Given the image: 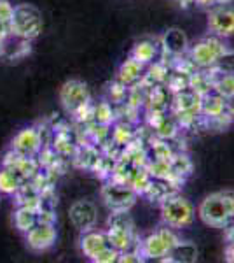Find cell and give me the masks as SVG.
Returning a JSON list of instances; mask_svg holds the SVG:
<instances>
[{"mask_svg": "<svg viewBox=\"0 0 234 263\" xmlns=\"http://www.w3.org/2000/svg\"><path fill=\"white\" fill-rule=\"evenodd\" d=\"M198 214L201 221L214 228H222L225 221L234 214V193L217 192L199 203Z\"/></svg>", "mask_w": 234, "mask_h": 263, "instance_id": "6da1fadb", "label": "cell"}, {"mask_svg": "<svg viewBox=\"0 0 234 263\" xmlns=\"http://www.w3.org/2000/svg\"><path fill=\"white\" fill-rule=\"evenodd\" d=\"M178 235L175 233L172 227L164 224V227L157 228L156 232L148 233L143 240H140V254L143 260H154V261H163L169 254L173 248L178 242Z\"/></svg>", "mask_w": 234, "mask_h": 263, "instance_id": "7a4b0ae2", "label": "cell"}, {"mask_svg": "<svg viewBox=\"0 0 234 263\" xmlns=\"http://www.w3.org/2000/svg\"><path fill=\"white\" fill-rule=\"evenodd\" d=\"M12 35L21 37V39L33 41L40 35L44 28V20L42 12L32 4H19L14 7L12 12Z\"/></svg>", "mask_w": 234, "mask_h": 263, "instance_id": "3957f363", "label": "cell"}, {"mask_svg": "<svg viewBox=\"0 0 234 263\" xmlns=\"http://www.w3.org/2000/svg\"><path fill=\"white\" fill-rule=\"evenodd\" d=\"M194 205L178 193H172L161 200V218L172 228H185L194 221Z\"/></svg>", "mask_w": 234, "mask_h": 263, "instance_id": "277c9868", "label": "cell"}, {"mask_svg": "<svg viewBox=\"0 0 234 263\" xmlns=\"http://www.w3.org/2000/svg\"><path fill=\"white\" fill-rule=\"evenodd\" d=\"M225 49L227 48L224 44V39L210 33V35L203 37L201 41L190 46L189 51H187V57L193 60L198 69H214L219 57Z\"/></svg>", "mask_w": 234, "mask_h": 263, "instance_id": "5b68a950", "label": "cell"}, {"mask_svg": "<svg viewBox=\"0 0 234 263\" xmlns=\"http://www.w3.org/2000/svg\"><path fill=\"white\" fill-rule=\"evenodd\" d=\"M59 102L67 112L72 116H77L91 105V93L82 81L70 79L59 88Z\"/></svg>", "mask_w": 234, "mask_h": 263, "instance_id": "8992f818", "label": "cell"}, {"mask_svg": "<svg viewBox=\"0 0 234 263\" xmlns=\"http://www.w3.org/2000/svg\"><path fill=\"white\" fill-rule=\"evenodd\" d=\"M137 197L138 193L126 182L107 179L101 188V198L110 209V213L112 211H130L137 202Z\"/></svg>", "mask_w": 234, "mask_h": 263, "instance_id": "52a82bcc", "label": "cell"}, {"mask_svg": "<svg viewBox=\"0 0 234 263\" xmlns=\"http://www.w3.org/2000/svg\"><path fill=\"white\" fill-rule=\"evenodd\" d=\"M208 30L220 39L234 35V9L229 6H217L208 12Z\"/></svg>", "mask_w": 234, "mask_h": 263, "instance_id": "ba28073f", "label": "cell"}, {"mask_svg": "<svg viewBox=\"0 0 234 263\" xmlns=\"http://www.w3.org/2000/svg\"><path fill=\"white\" fill-rule=\"evenodd\" d=\"M69 218L70 223L79 232H88L91 228H95V224L98 221V209L95 203L89 200H77L70 205Z\"/></svg>", "mask_w": 234, "mask_h": 263, "instance_id": "9c48e42d", "label": "cell"}, {"mask_svg": "<svg viewBox=\"0 0 234 263\" xmlns=\"http://www.w3.org/2000/svg\"><path fill=\"white\" fill-rule=\"evenodd\" d=\"M42 147H44V142H42L40 130L35 126H28L18 132L11 142V149L23 156H37Z\"/></svg>", "mask_w": 234, "mask_h": 263, "instance_id": "30bf717a", "label": "cell"}, {"mask_svg": "<svg viewBox=\"0 0 234 263\" xmlns=\"http://www.w3.org/2000/svg\"><path fill=\"white\" fill-rule=\"evenodd\" d=\"M25 235H27V244L30 249H33L37 253L48 251L56 242V227H54V223L39 221L33 228H30Z\"/></svg>", "mask_w": 234, "mask_h": 263, "instance_id": "8fae6325", "label": "cell"}, {"mask_svg": "<svg viewBox=\"0 0 234 263\" xmlns=\"http://www.w3.org/2000/svg\"><path fill=\"white\" fill-rule=\"evenodd\" d=\"M159 46H161V54H168L172 60L177 57H182V54H187V51L190 48L187 35L182 30H178V28L166 30L163 33V37H161Z\"/></svg>", "mask_w": 234, "mask_h": 263, "instance_id": "7c38bea8", "label": "cell"}, {"mask_svg": "<svg viewBox=\"0 0 234 263\" xmlns=\"http://www.w3.org/2000/svg\"><path fill=\"white\" fill-rule=\"evenodd\" d=\"M79 246H80V251H82L84 256H88L89 260H95L98 254L110 244L107 239V233L91 228V230H88V232H82Z\"/></svg>", "mask_w": 234, "mask_h": 263, "instance_id": "4fadbf2b", "label": "cell"}, {"mask_svg": "<svg viewBox=\"0 0 234 263\" xmlns=\"http://www.w3.org/2000/svg\"><path fill=\"white\" fill-rule=\"evenodd\" d=\"M173 114L177 112H201V95L196 93L193 88H185L182 91L173 93L172 105Z\"/></svg>", "mask_w": 234, "mask_h": 263, "instance_id": "5bb4252c", "label": "cell"}, {"mask_svg": "<svg viewBox=\"0 0 234 263\" xmlns=\"http://www.w3.org/2000/svg\"><path fill=\"white\" fill-rule=\"evenodd\" d=\"M147 65L140 63L138 60H135L133 57H130L127 60H124L119 67L117 72V81H121L122 84H126L127 88L137 86L142 81V78L145 76Z\"/></svg>", "mask_w": 234, "mask_h": 263, "instance_id": "9a60e30c", "label": "cell"}, {"mask_svg": "<svg viewBox=\"0 0 234 263\" xmlns=\"http://www.w3.org/2000/svg\"><path fill=\"white\" fill-rule=\"evenodd\" d=\"M130 57H133L135 60H138L140 63H143V65H151V63H154L156 60H159L161 46H159V42L151 41V39L138 41L137 44L133 46V49H131Z\"/></svg>", "mask_w": 234, "mask_h": 263, "instance_id": "2e32d148", "label": "cell"}, {"mask_svg": "<svg viewBox=\"0 0 234 263\" xmlns=\"http://www.w3.org/2000/svg\"><path fill=\"white\" fill-rule=\"evenodd\" d=\"M229 109V100L220 97L219 93L210 91L201 97V116L205 120H214Z\"/></svg>", "mask_w": 234, "mask_h": 263, "instance_id": "e0dca14e", "label": "cell"}, {"mask_svg": "<svg viewBox=\"0 0 234 263\" xmlns=\"http://www.w3.org/2000/svg\"><path fill=\"white\" fill-rule=\"evenodd\" d=\"M173 93L166 84H156L147 90V105L148 111H168L172 105Z\"/></svg>", "mask_w": 234, "mask_h": 263, "instance_id": "ac0fdd59", "label": "cell"}, {"mask_svg": "<svg viewBox=\"0 0 234 263\" xmlns=\"http://www.w3.org/2000/svg\"><path fill=\"white\" fill-rule=\"evenodd\" d=\"M198 260V248L193 242L178 240L175 248L169 251L163 261H177V263H193Z\"/></svg>", "mask_w": 234, "mask_h": 263, "instance_id": "d6986e66", "label": "cell"}, {"mask_svg": "<svg viewBox=\"0 0 234 263\" xmlns=\"http://www.w3.org/2000/svg\"><path fill=\"white\" fill-rule=\"evenodd\" d=\"M30 42L27 39H21V37L9 35L7 39H4V57L11 58V60H19V58L30 54Z\"/></svg>", "mask_w": 234, "mask_h": 263, "instance_id": "ffe728a7", "label": "cell"}, {"mask_svg": "<svg viewBox=\"0 0 234 263\" xmlns=\"http://www.w3.org/2000/svg\"><path fill=\"white\" fill-rule=\"evenodd\" d=\"M135 141V130L130 121H121L110 130V142L116 144L117 147L124 149L130 142Z\"/></svg>", "mask_w": 234, "mask_h": 263, "instance_id": "44dd1931", "label": "cell"}, {"mask_svg": "<svg viewBox=\"0 0 234 263\" xmlns=\"http://www.w3.org/2000/svg\"><path fill=\"white\" fill-rule=\"evenodd\" d=\"M152 179H154V177L148 174L147 167H133V171L130 174V179H127V184H130L138 195H143L151 188Z\"/></svg>", "mask_w": 234, "mask_h": 263, "instance_id": "7402d4cb", "label": "cell"}, {"mask_svg": "<svg viewBox=\"0 0 234 263\" xmlns=\"http://www.w3.org/2000/svg\"><path fill=\"white\" fill-rule=\"evenodd\" d=\"M37 213H39V211L18 205V209H16V213H14V227L18 228L19 232L27 233L30 228H33L39 223V214Z\"/></svg>", "mask_w": 234, "mask_h": 263, "instance_id": "603a6c76", "label": "cell"}, {"mask_svg": "<svg viewBox=\"0 0 234 263\" xmlns=\"http://www.w3.org/2000/svg\"><path fill=\"white\" fill-rule=\"evenodd\" d=\"M214 70V69H211ZM225 100L234 99V74H220L214 70V90Z\"/></svg>", "mask_w": 234, "mask_h": 263, "instance_id": "cb8c5ba5", "label": "cell"}, {"mask_svg": "<svg viewBox=\"0 0 234 263\" xmlns=\"http://www.w3.org/2000/svg\"><path fill=\"white\" fill-rule=\"evenodd\" d=\"M23 179L9 167L0 168V192L4 195H16V192L21 188Z\"/></svg>", "mask_w": 234, "mask_h": 263, "instance_id": "d4e9b609", "label": "cell"}, {"mask_svg": "<svg viewBox=\"0 0 234 263\" xmlns=\"http://www.w3.org/2000/svg\"><path fill=\"white\" fill-rule=\"evenodd\" d=\"M169 163H172V171L175 174V177H178L180 181H184L185 177H189L190 174H193V162H190V158L185 153L177 151L175 155L172 156Z\"/></svg>", "mask_w": 234, "mask_h": 263, "instance_id": "484cf974", "label": "cell"}, {"mask_svg": "<svg viewBox=\"0 0 234 263\" xmlns=\"http://www.w3.org/2000/svg\"><path fill=\"white\" fill-rule=\"evenodd\" d=\"M51 147L56 151V155L59 156V158H63V156H75V153H77L75 144L72 142L70 135L65 134V132H58V134H54L53 146Z\"/></svg>", "mask_w": 234, "mask_h": 263, "instance_id": "4316f807", "label": "cell"}, {"mask_svg": "<svg viewBox=\"0 0 234 263\" xmlns=\"http://www.w3.org/2000/svg\"><path fill=\"white\" fill-rule=\"evenodd\" d=\"M114 121H116V112L109 100H101L100 104L93 105V123L110 126Z\"/></svg>", "mask_w": 234, "mask_h": 263, "instance_id": "83f0119b", "label": "cell"}, {"mask_svg": "<svg viewBox=\"0 0 234 263\" xmlns=\"http://www.w3.org/2000/svg\"><path fill=\"white\" fill-rule=\"evenodd\" d=\"M189 81H190V76L172 70L164 84L168 86V90L172 93H177V91H182V90H185V88H189Z\"/></svg>", "mask_w": 234, "mask_h": 263, "instance_id": "f1b7e54d", "label": "cell"}, {"mask_svg": "<svg viewBox=\"0 0 234 263\" xmlns=\"http://www.w3.org/2000/svg\"><path fill=\"white\" fill-rule=\"evenodd\" d=\"M127 91H130V88L116 79V81L110 84L109 90H107V93H109V99L107 100L110 102V104L122 105L126 102V99H127Z\"/></svg>", "mask_w": 234, "mask_h": 263, "instance_id": "f546056e", "label": "cell"}, {"mask_svg": "<svg viewBox=\"0 0 234 263\" xmlns=\"http://www.w3.org/2000/svg\"><path fill=\"white\" fill-rule=\"evenodd\" d=\"M214 70L220 72V74H234V51L225 49L217 60Z\"/></svg>", "mask_w": 234, "mask_h": 263, "instance_id": "4dcf8cb0", "label": "cell"}, {"mask_svg": "<svg viewBox=\"0 0 234 263\" xmlns=\"http://www.w3.org/2000/svg\"><path fill=\"white\" fill-rule=\"evenodd\" d=\"M119 254L121 253H119L117 249H114L112 246H107V248L98 254L93 261H96V263H116V261H119Z\"/></svg>", "mask_w": 234, "mask_h": 263, "instance_id": "1f68e13d", "label": "cell"}, {"mask_svg": "<svg viewBox=\"0 0 234 263\" xmlns=\"http://www.w3.org/2000/svg\"><path fill=\"white\" fill-rule=\"evenodd\" d=\"M119 261L121 263H140L143 261L142 254H140V249H127V251H122L119 254Z\"/></svg>", "mask_w": 234, "mask_h": 263, "instance_id": "d6a6232c", "label": "cell"}, {"mask_svg": "<svg viewBox=\"0 0 234 263\" xmlns=\"http://www.w3.org/2000/svg\"><path fill=\"white\" fill-rule=\"evenodd\" d=\"M12 12H14V6L9 0H0V21H11Z\"/></svg>", "mask_w": 234, "mask_h": 263, "instance_id": "836d02e7", "label": "cell"}, {"mask_svg": "<svg viewBox=\"0 0 234 263\" xmlns=\"http://www.w3.org/2000/svg\"><path fill=\"white\" fill-rule=\"evenodd\" d=\"M224 232H225V239H227V244L234 246V228H229V230H224Z\"/></svg>", "mask_w": 234, "mask_h": 263, "instance_id": "e575fe53", "label": "cell"}, {"mask_svg": "<svg viewBox=\"0 0 234 263\" xmlns=\"http://www.w3.org/2000/svg\"><path fill=\"white\" fill-rule=\"evenodd\" d=\"M225 260L234 263V246H229L227 251H225Z\"/></svg>", "mask_w": 234, "mask_h": 263, "instance_id": "d590c367", "label": "cell"}, {"mask_svg": "<svg viewBox=\"0 0 234 263\" xmlns=\"http://www.w3.org/2000/svg\"><path fill=\"white\" fill-rule=\"evenodd\" d=\"M196 6H201V7H208L211 4H215V0H194Z\"/></svg>", "mask_w": 234, "mask_h": 263, "instance_id": "8d00e7d4", "label": "cell"}, {"mask_svg": "<svg viewBox=\"0 0 234 263\" xmlns=\"http://www.w3.org/2000/svg\"><path fill=\"white\" fill-rule=\"evenodd\" d=\"M178 4H180L182 7H189V6H193L194 4V0H177Z\"/></svg>", "mask_w": 234, "mask_h": 263, "instance_id": "74e56055", "label": "cell"}, {"mask_svg": "<svg viewBox=\"0 0 234 263\" xmlns=\"http://www.w3.org/2000/svg\"><path fill=\"white\" fill-rule=\"evenodd\" d=\"M231 2H232V0H215L217 6H229Z\"/></svg>", "mask_w": 234, "mask_h": 263, "instance_id": "f35d334b", "label": "cell"}, {"mask_svg": "<svg viewBox=\"0 0 234 263\" xmlns=\"http://www.w3.org/2000/svg\"><path fill=\"white\" fill-rule=\"evenodd\" d=\"M0 57H4V39H0Z\"/></svg>", "mask_w": 234, "mask_h": 263, "instance_id": "ab89813d", "label": "cell"}, {"mask_svg": "<svg viewBox=\"0 0 234 263\" xmlns=\"http://www.w3.org/2000/svg\"><path fill=\"white\" fill-rule=\"evenodd\" d=\"M229 109H231V111L234 112V99H232V100H229Z\"/></svg>", "mask_w": 234, "mask_h": 263, "instance_id": "60d3db41", "label": "cell"}, {"mask_svg": "<svg viewBox=\"0 0 234 263\" xmlns=\"http://www.w3.org/2000/svg\"><path fill=\"white\" fill-rule=\"evenodd\" d=\"M2 198H4V193L0 192V205H2Z\"/></svg>", "mask_w": 234, "mask_h": 263, "instance_id": "b9f144b4", "label": "cell"}]
</instances>
